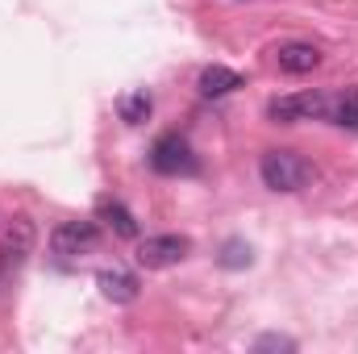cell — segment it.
<instances>
[{
  "instance_id": "5bb4252c",
  "label": "cell",
  "mask_w": 358,
  "mask_h": 354,
  "mask_svg": "<svg viewBox=\"0 0 358 354\" xmlns=\"http://www.w3.org/2000/svg\"><path fill=\"white\" fill-rule=\"evenodd\" d=\"M255 351H296V342L292 338H279V334H267V338L255 342Z\"/></svg>"
},
{
  "instance_id": "4fadbf2b",
  "label": "cell",
  "mask_w": 358,
  "mask_h": 354,
  "mask_svg": "<svg viewBox=\"0 0 358 354\" xmlns=\"http://www.w3.org/2000/svg\"><path fill=\"white\" fill-rule=\"evenodd\" d=\"M221 267H229V271L250 267V246H246V242H225V246H221Z\"/></svg>"
},
{
  "instance_id": "7c38bea8",
  "label": "cell",
  "mask_w": 358,
  "mask_h": 354,
  "mask_svg": "<svg viewBox=\"0 0 358 354\" xmlns=\"http://www.w3.org/2000/svg\"><path fill=\"white\" fill-rule=\"evenodd\" d=\"M150 108H155L150 92H129V96H121V100H117V113H121V121H125V125H142V121L150 117Z\"/></svg>"
},
{
  "instance_id": "30bf717a",
  "label": "cell",
  "mask_w": 358,
  "mask_h": 354,
  "mask_svg": "<svg viewBox=\"0 0 358 354\" xmlns=\"http://www.w3.org/2000/svg\"><path fill=\"white\" fill-rule=\"evenodd\" d=\"M325 121L338 125V129H358V88H346V92H338V96H329Z\"/></svg>"
},
{
  "instance_id": "5b68a950",
  "label": "cell",
  "mask_w": 358,
  "mask_h": 354,
  "mask_svg": "<svg viewBox=\"0 0 358 354\" xmlns=\"http://www.w3.org/2000/svg\"><path fill=\"white\" fill-rule=\"evenodd\" d=\"M187 250H192V242L183 238V234H155V238H146V242H138V267H146V271H163V267H176L187 259Z\"/></svg>"
},
{
  "instance_id": "ba28073f",
  "label": "cell",
  "mask_w": 358,
  "mask_h": 354,
  "mask_svg": "<svg viewBox=\"0 0 358 354\" xmlns=\"http://www.w3.org/2000/svg\"><path fill=\"white\" fill-rule=\"evenodd\" d=\"M96 283H100V296L104 300H113V304H134L138 300V275L134 271H125V267H104L100 275H96Z\"/></svg>"
},
{
  "instance_id": "9c48e42d",
  "label": "cell",
  "mask_w": 358,
  "mask_h": 354,
  "mask_svg": "<svg viewBox=\"0 0 358 354\" xmlns=\"http://www.w3.org/2000/svg\"><path fill=\"white\" fill-rule=\"evenodd\" d=\"M242 88V76L238 71H229V67H221V63H213V67H204L200 71V96H229V92Z\"/></svg>"
},
{
  "instance_id": "8992f818",
  "label": "cell",
  "mask_w": 358,
  "mask_h": 354,
  "mask_svg": "<svg viewBox=\"0 0 358 354\" xmlns=\"http://www.w3.org/2000/svg\"><path fill=\"white\" fill-rule=\"evenodd\" d=\"M34 238H38V234H34V221L13 217V225H8L4 238H0V267H4V271H17V267L34 255Z\"/></svg>"
},
{
  "instance_id": "6da1fadb",
  "label": "cell",
  "mask_w": 358,
  "mask_h": 354,
  "mask_svg": "<svg viewBox=\"0 0 358 354\" xmlns=\"http://www.w3.org/2000/svg\"><path fill=\"white\" fill-rule=\"evenodd\" d=\"M259 176H263V183H267L271 192H300L313 179V163L300 150L279 146V150H267L259 159Z\"/></svg>"
},
{
  "instance_id": "277c9868",
  "label": "cell",
  "mask_w": 358,
  "mask_h": 354,
  "mask_svg": "<svg viewBox=\"0 0 358 354\" xmlns=\"http://www.w3.org/2000/svg\"><path fill=\"white\" fill-rule=\"evenodd\" d=\"M96 242H100V225L96 221H63L50 234V250L59 259H84V255L96 250Z\"/></svg>"
},
{
  "instance_id": "7a4b0ae2",
  "label": "cell",
  "mask_w": 358,
  "mask_h": 354,
  "mask_svg": "<svg viewBox=\"0 0 358 354\" xmlns=\"http://www.w3.org/2000/svg\"><path fill=\"white\" fill-rule=\"evenodd\" d=\"M325 113H329V92H292V96H275L267 104V117L279 125L325 121Z\"/></svg>"
},
{
  "instance_id": "8fae6325",
  "label": "cell",
  "mask_w": 358,
  "mask_h": 354,
  "mask_svg": "<svg viewBox=\"0 0 358 354\" xmlns=\"http://www.w3.org/2000/svg\"><path fill=\"white\" fill-rule=\"evenodd\" d=\"M100 221H104L117 238H138V217H134L121 200H104V204H100Z\"/></svg>"
},
{
  "instance_id": "52a82bcc",
  "label": "cell",
  "mask_w": 358,
  "mask_h": 354,
  "mask_svg": "<svg viewBox=\"0 0 358 354\" xmlns=\"http://www.w3.org/2000/svg\"><path fill=\"white\" fill-rule=\"evenodd\" d=\"M321 46H313V42H283L279 50H275V67L283 71V76H308V71H317L321 67Z\"/></svg>"
},
{
  "instance_id": "3957f363",
  "label": "cell",
  "mask_w": 358,
  "mask_h": 354,
  "mask_svg": "<svg viewBox=\"0 0 358 354\" xmlns=\"http://www.w3.org/2000/svg\"><path fill=\"white\" fill-rule=\"evenodd\" d=\"M150 167L159 176H196L200 159H196V150H192V142L183 134H163L150 146Z\"/></svg>"
}]
</instances>
